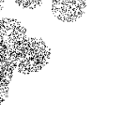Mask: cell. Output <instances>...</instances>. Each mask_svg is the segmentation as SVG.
Returning <instances> with one entry per match:
<instances>
[{
	"mask_svg": "<svg viewBox=\"0 0 122 134\" xmlns=\"http://www.w3.org/2000/svg\"><path fill=\"white\" fill-rule=\"evenodd\" d=\"M17 59L16 69L19 72L28 74L41 70L49 62L51 51L41 39L24 38L14 44Z\"/></svg>",
	"mask_w": 122,
	"mask_h": 134,
	"instance_id": "6da1fadb",
	"label": "cell"
},
{
	"mask_svg": "<svg viewBox=\"0 0 122 134\" xmlns=\"http://www.w3.org/2000/svg\"><path fill=\"white\" fill-rule=\"evenodd\" d=\"M86 6V0H52L51 9L58 19L70 23L81 18Z\"/></svg>",
	"mask_w": 122,
	"mask_h": 134,
	"instance_id": "7a4b0ae2",
	"label": "cell"
},
{
	"mask_svg": "<svg viewBox=\"0 0 122 134\" xmlns=\"http://www.w3.org/2000/svg\"><path fill=\"white\" fill-rule=\"evenodd\" d=\"M17 4L24 8H35L43 3L44 0H15Z\"/></svg>",
	"mask_w": 122,
	"mask_h": 134,
	"instance_id": "3957f363",
	"label": "cell"
}]
</instances>
